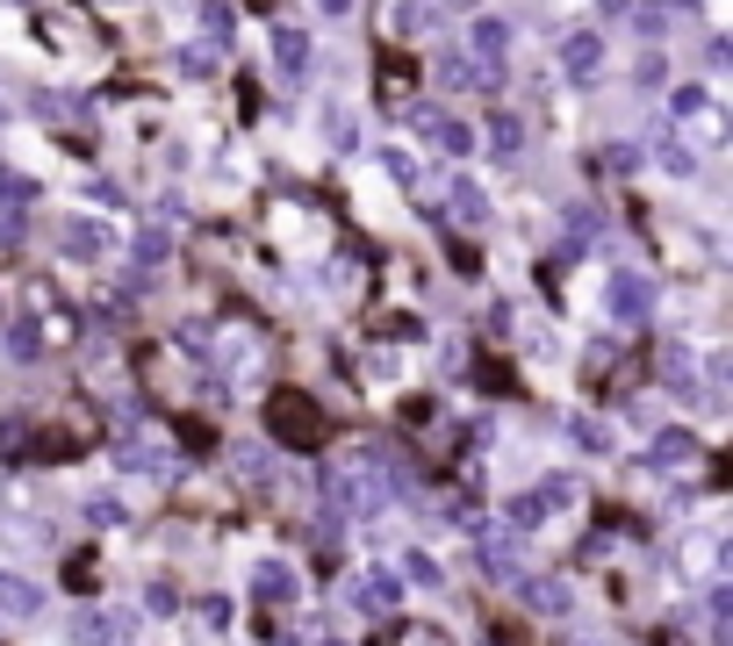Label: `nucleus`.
<instances>
[{
    "instance_id": "f257e3e1",
    "label": "nucleus",
    "mask_w": 733,
    "mask_h": 646,
    "mask_svg": "<svg viewBox=\"0 0 733 646\" xmlns=\"http://www.w3.org/2000/svg\"><path fill=\"white\" fill-rule=\"evenodd\" d=\"M273 65L295 80V72L309 65V36H303V29H273Z\"/></svg>"
},
{
    "instance_id": "f03ea898",
    "label": "nucleus",
    "mask_w": 733,
    "mask_h": 646,
    "mask_svg": "<svg viewBox=\"0 0 733 646\" xmlns=\"http://www.w3.org/2000/svg\"><path fill=\"white\" fill-rule=\"evenodd\" d=\"M598 58H604L598 36H568V44H561V65L576 72V80H590V72H598Z\"/></svg>"
},
{
    "instance_id": "20e7f679",
    "label": "nucleus",
    "mask_w": 733,
    "mask_h": 646,
    "mask_svg": "<svg viewBox=\"0 0 733 646\" xmlns=\"http://www.w3.org/2000/svg\"><path fill=\"white\" fill-rule=\"evenodd\" d=\"M180 65H188L194 80H209V65H216V51H202V44H194V51H180Z\"/></svg>"
},
{
    "instance_id": "39448f33",
    "label": "nucleus",
    "mask_w": 733,
    "mask_h": 646,
    "mask_svg": "<svg viewBox=\"0 0 733 646\" xmlns=\"http://www.w3.org/2000/svg\"><path fill=\"white\" fill-rule=\"evenodd\" d=\"M317 8H324V15H345V8H353V0H317Z\"/></svg>"
},
{
    "instance_id": "423d86ee",
    "label": "nucleus",
    "mask_w": 733,
    "mask_h": 646,
    "mask_svg": "<svg viewBox=\"0 0 733 646\" xmlns=\"http://www.w3.org/2000/svg\"><path fill=\"white\" fill-rule=\"evenodd\" d=\"M453 8H475V0H453Z\"/></svg>"
},
{
    "instance_id": "7ed1b4c3",
    "label": "nucleus",
    "mask_w": 733,
    "mask_h": 646,
    "mask_svg": "<svg viewBox=\"0 0 733 646\" xmlns=\"http://www.w3.org/2000/svg\"><path fill=\"white\" fill-rule=\"evenodd\" d=\"M612 309L618 316H640L648 309V280H612Z\"/></svg>"
}]
</instances>
